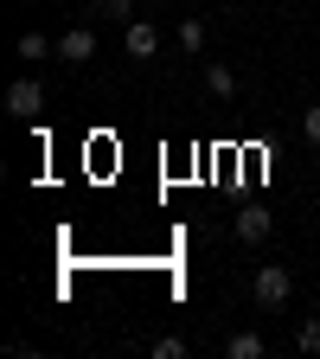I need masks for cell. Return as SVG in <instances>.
<instances>
[{
    "instance_id": "3",
    "label": "cell",
    "mask_w": 320,
    "mask_h": 359,
    "mask_svg": "<svg viewBox=\"0 0 320 359\" xmlns=\"http://www.w3.org/2000/svg\"><path fill=\"white\" fill-rule=\"evenodd\" d=\"M122 52H128V58H154V52H160V26L128 20V26H122Z\"/></svg>"
},
{
    "instance_id": "1",
    "label": "cell",
    "mask_w": 320,
    "mask_h": 359,
    "mask_svg": "<svg viewBox=\"0 0 320 359\" xmlns=\"http://www.w3.org/2000/svg\"><path fill=\"white\" fill-rule=\"evenodd\" d=\"M295 295V269L288 263H263L256 269V308H282Z\"/></svg>"
},
{
    "instance_id": "4",
    "label": "cell",
    "mask_w": 320,
    "mask_h": 359,
    "mask_svg": "<svg viewBox=\"0 0 320 359\" xmlns=\"http://www.w3.org/2000/svg\"><path fill=\"white\" fill-rule=\"evenodd\" d=\"M58 58L64 65H90V58H97V26H71L58 39Z\"/></svg>"
},
{
    "instance_id": "9",
    "label": "cell",
    "mask_w": 320,
    "mask_h": 359,
    "mask_svg": "<svg viewBox=\"0 0 320 359\" xmlns=\"http://www.w3.org/2000/svg\"><path fill=\"white\" fill-rule=\"evenodd\" d=\"M97 20H109V26H128V20H134V0H97Z\"/></svg>"
},
{
    "instance_id": "11",
    "label": "cell",
    "mask_w": 320,
    "mask_h": 359,
    "mask_svg": "<svg viewBox=\"0 0 320 359\" xmlns=\"http://www.w3.org/2000/svg\"><path fill=\"white\" fill-rule=\"evenodd\" d=\"M295 346H301V353H320V314H314V321H301V334H295Z\"/></svg>"
},
{
    "instance_id": "2",
    "label": "cell",
    "mask_w": 320,
    "mask_h": 359,
    "mask_svg": "<svg viewBox=\"0 0 320 359\" xmlns=\"http://www.w3.org/2000/svg\"><path fill=\"white\" fill-rule=\"evenodd\" d=\"M39 109H45V83H39V77H13V83H7V116L32 122Z\"/></svg>"
},
{
    "instance_id": "5",
    "label": "cell",
    "mask_w": 320,
    "mask_h": 359,
    "mask_svg": "<svg viewBox=\"0 0 320 359\" xmlns=\"http://www.w3.org/2000/svg\"><path fill=\"white\" fill-rule=\"evenodd\" d=\"M269 224H276V218H269L263 205H244V212H237V238H244V244H263Z\"/></svg>"
},
{
    "instance_id": "10",
    "label": "cell",
    "mask_w": 320,
    "mask_h": 359,
    "mask_svg": "<svg viewBox=\"0 0 320 359\" xmlns=\"http://www.w3.org/2000/svg\"><path fill=\"white\" fill-rule=\"evenodd\" d=\"M179 45H186V58L205 52V20H179Z\"/></svg>"
},
{
    "instance_id": "13",
    "label": "cell",
    "mask_w": 320,
    "mask_h": 359,
    "mask_svg": "<svg viewBox=\"0 0 320 359\" xmlns=\"http://www.w3.org/2000/svg\"><path fill=\"white\" fill-rule=\"evenodd\" d=\"M301 135L320 148V103H307V109H301Z\"/></svg>"
},
{
    "instance_id": "7",
    "label": "cell",
    "mask_w": 320,
    "mask_h": 359,
    "mask_svg": "<svg viewBox=\"0 0 320 359\" xmlns=\"http://www.w3.org/2000/svg\"><path fill=\"white\" fill-rule=\"evenodd\" d=\"M224 353H231V359H263L269 346H263V334H250V327H244V334H231V340H224Z\"/></svg>"
},
{
    "instance_id": "8",
    "label": "cell",
    "mask_w": 320,
    "mask_h": 359,
    "mask_svg": "<svg viewBox=\"0 0 320 359\" xmlns=\"http://www.w3.org/2000/svg\"><path fill=\"white\" fill-rule=\"evenodd\" d=\"M52 52H58V45L45 39V32H20V58H32V65H39V58H52Z\"/></svg>"
},
{
    "instance_id": "6",
    "label": "cell",
    "mask_w": 320,
    "mask_h": 359,
    "mask_svg": "<svg viewBox=\"0 0 320 359\" xmlns=\"http://www.w3.org/2000/svg\"><path fill=\"white\" fill-rule=\"evenodd\" d=\"M205 90H211L218 103H231V97H237V71H231V65H205Z\"/></svg>"
},
{
    "instance_id": "12",
    "label": "cell",
    "mask_w": 320,
    "mask_h": 359,
    "mask_svg": "<svg viewBox=\"0 0 320 359\" xmlns=\"http://www.w3.org/2000/svg\"><path fill=\"white\" fill-rule=\"evenodd\" d=\"M179 353H186V340H179V334H160V340H154V359H179Z\"/></svg>"
}]
</instances>
